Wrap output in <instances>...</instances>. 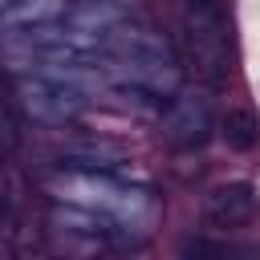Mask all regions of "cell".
Returning <instances> with one entry per match:
<instances>
[{
	"label": "cell",
	"instance_id": "4",
	"mask_svg": "<svg viewBox=\"0 0 260 260\" xmlns=\"http://www.w3.org/2000/svg\"><path fill=\"white\" fill-rule=\"evenodd\" d=\"M219 134H223L228 150L248 154V150L260 146V118H256L252 110H244V106H232V110L219 118Z\"/></svg>",
	"mask_w": 260,
	"mask_h": 260
},
{
	"label": "cell",
	"instance_id": "5",
	"mask_svg": "<svg viewBox=\"0 0 260 260\" xmlns=\"http://www.w3.org/2000/svg\"><path fill=\"white\" fill-rule=\"evenodd\" d=\"M16 146H20V110H16V93H8V102H4V150L16 154Z\"/></svg>",
	"mask_w": 260,
	"mask_h": 260
},
{
	"label": "cell",
	"instance_id": "2",
	"mask_svg": "<svg viewBox=\"0 0 260 260\" xmlns=\"http://www.w3.org/2000/svg\"><path fill=\"white\" fill-rule=\"evenodd\" d=\"M215 130V106L207 93L187 89L179 98H171L167 114H162V138L175 150H199Z\"/></svg>",
	"mask_w": 260,
	"mask_h": 260
},
{
	"label": "cell",
	"instance_id": "1",
	"mask_svg": "<svg viewBox=\"0 0 260 260\" xmlns=\"http://www.w3.org/2000/svg\"><path fill=\"white\" fill-rule=\"evenodd\" d=\"M228 16L219 0H183L179 4V49L187 69L207 81L223 85L228 77Z\"/></svg>",
	"mask_w": 260,
	"mask_h": 260
},
{
	"label": "cell",
	"instance_id": "3",
	"mask_svg": "<svg viewBox=\"0 0 260 260\" xmlns=\"http://www.w3.org/2000/svg\"><path fill=\"white\" fill-rule=\"evenodd\" d=\"M260 211V195L252 183H219L203 195V223L211 232H236L252 223Z\"/></svg>",
	"mask_w": 260,
	"mask_h": 260
}]
</instances>
